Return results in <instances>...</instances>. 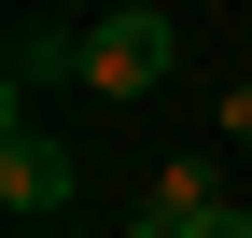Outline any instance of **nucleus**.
Returning <instances> with one entry per match:
<instances>
[{"mask_svg": "<svg viewBox=\"0 0 252 238\" xmlns=\"http://www.w3.org/2000/svg\"><path fill=\"white\" fill-rule=\"evenodd\" d=\"M42 238H70V224H42Z\"/></svg>", "mask_w": 252, "mask_h": 238, "instance_id": "6e6552de", "label": "nucleus"}, {"mask_svg": "<svg viewBox=\"0 0 252 238\" xmlns=\"http://www.w3.org/2000/svg\"><path fill=\"white\" fill-rule=\"evenodd\" d=\"M196 238H252V210H238V196H224V210H210V224H196Z\"/></svg>", "mask_w": 252, "mask_h": 238, "instance_id": "423d86ee", "label": "nucleus"}, {"mask_svg": "<svg viewBox=\"0 0 252 238\" xmlns=\"http://www.w3.org/2000/svg\"><path fill=\"white\" fill-rule=\"evenodd\" d=\"M224 140H252V84H224Z\"/></svg>", "mask_w": 252, "mask_h": 238, "instance_id": "39448f33", "label": "nucleus"}, {"mask_svg": "<svg viewBox=\"0 0 252 238\" xmlns=\"http://www.w3.org/2000/svg\"><path fill=\"white\" fill-rule=\"evenodd\" d=\"M140 210H154V224H182V238H196L210 210H224V182H210V154H168V168H154V182H140Z\"/></svg>", "mask_w": 252, "mask_h": 238, "instance_id": "20e7f679", "label": "nucleus"}, {"mask_svg": "<svg viewBox=\"0 0 252 238\" xmlns=\"http://www.w3.org/2000/svg\"><path fill=\"white\" fill-rule=\"evenodd\" d=\"M56 70H84V28H70V14H14V42H0V84H14V126H28V84H56Z\"/></svg>", "mask_w": 252, "mask_h": 238, "instance_id": "7ed1b4c3", "label": "nucleus"}, {"mask_svg": "<svg viewBox=\"0 0 252 238\" xmlns=\"http://www.w3.org/2000/svg\"><path fill=\"white\" fill-rule=\"evenodd\" d=\"M56 196H70V154H56L42 126H14V140H0V210H14V238H42Z\"/></svg>", "mask_w": 252, "mask_h": 238, "instance_id": "f03ea898", "label": "nucleus"}, {"mask_svg": "<svg viewBox=\"0 0 252 238\" xmlns=\"http://www.w3.org/2000/svg\"><path fill=\"white\" fill-rule=\"evenodd\" d=\"M168 70H182V28L154 14V0H126V14L84 28V84H98V98H154Z\"/></svg>", "mask_w": 252, "mask_h": 238, "instance_id": "f257e3e1", "label": "nucleus"}, {"mask_svg": "<svg viewBox=\"0 0 252 238\" xmlns=\"http://www.w3.org/2000/svg\"><path fill=\"white\" fill-rule=\"evenodd\" d=\"M126 238H182V224H154V210H126Z\"/></svg>", "mask_w": 252, "mask_h": 238, "instance_id": "0eeeda50", "label": "nucleus"}]
</instances>
